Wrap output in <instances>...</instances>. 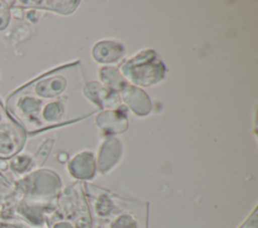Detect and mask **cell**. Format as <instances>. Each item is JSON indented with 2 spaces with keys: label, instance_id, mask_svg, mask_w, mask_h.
I'll use <instances>...</instances> for the list:
<instances>
[{
  "label": "cell",
  "instance_id": "6da1fadb",
  "mask_svg": "<svg viewBox=\"0 0 258 228\" xmlns=\"http://www.w3.org/2000/svg\"><path fill=\"white\" fill-rule=\"evenodd\" d=\"M240 228H257V217H256V212H254L253 216H251L243 226Z\"/></svg>",
  "mask_w": 258,
  "mask_h": 228
}]
</instances>
